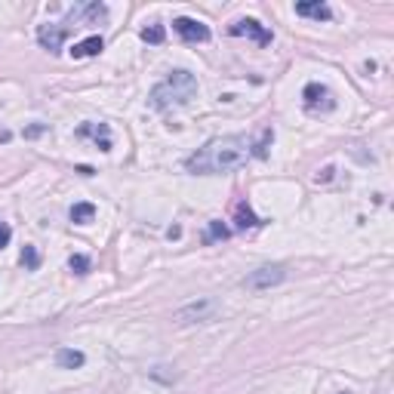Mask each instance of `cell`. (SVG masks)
<instances>
[{"label": "cell", "mask_w": 394, "mask_h": 394, "mask_svg": "<svg viewBox=\"0 0 394 394\" xmlns=\"http://www.w3.org/2000/svg\"><path fill=\"white\" fill-rule=\"evenodd\" d=\"M219 311H222V305L216 302V299L197 296V299H191V302H185V305L173 314V318H176V324L188 327V324H206V320H213Z\"/></svg>", "instance_id": "3"}, {"label": "cell", "mask_w": 394, "mask_h": 394, "mask_svg": "<svg viewBox=\"0 0 394 394\" xmlns=\"http://www.w3.org/2000/svg\"><path fill=\"white\" fill-rule=\"evenodd\" d=\"M195 92H197V77L185 68H176L151 90V105L157 111L182 108V105H188L195 99Z\"/></svg>", "instance_id": "2"}, {"label": "cell", "mask_w": 394, "mask_h": 394, "mask_svg": "<svg viewBox=\"0 0 394 394\" xmlns=\"http://www.w3.org/2000/svg\"><path fill=\"white\" fill-rule=\"evenodd\" d=\"M10 238H13V231H10V225H6V222H0V249L6 247V243H10Z\"/></svg>", "instance_id": "21"}, {"label": "cell", "mask_w": 394, "mask_h": 394, "mask_svg": "<svg viewBox=\"0 0 394 394\" xmlns=\"http://www.w3.org/2000/svg\"><path fill=\"white\" fill-rule=\"evenodd\" d=\"M102 49H105V40L99 38V34H92V38L81 40V44H74L71 56H74V59H90V56H99Z\"/></svg>", "instance_id": "11"}, {"label": "cell", "mask_w": 394, "mask_h": 394, "mask_svg": "<svg viewBox=\"0 0 394 394\" xmlns=\"http://www.w3.org/2000/svg\"><path fill=\"white\" fill-rule=\"evenodd\" d=\"M92 216H96V206L92 204H74L71 206V222H74V225H87V222H92Z\"/></svg>", "instance_id": "15"}, {"label": "cell", "mask_w": 394, "mask_h": 394, "mask_svg": "<svg viewBox=\"0 0 394 394\" xmlns=\"http://www.w3.org/2000/svg\"><path fill=\"white\" fill-rule=\"evenodd\" d=\"M249 157H253V151H249L247 136H219V139L206 142L204 148H197L185 161V170L195 176H222L240 170Z\"/></svg>", "instance_id": "1"}, {"label": "cell", "mask_w": 394, "mask_h": 394, "mask_svg": "<svg viewBox=\"0 0 394 394\" xmlns=\"http://www.w3.org/2000/svg\"><path fill=\"white\" fill-rule=\"evenodd\" d=\"M271 142H274V130H262V139L256 142V145H249V151H253L256 157H265V154H268Z\"/></svg>", "instance_id": "17"}, {"label": "cell", "mask_w": 394, "mask_h": 394, "mask_svg": "<svg viewBox=\"0 0 394 394\" xmlns=\"http://www.w3.org/2000/svg\"><path fill=\"white\" fill-rule=\"evenodd\" d=\"M81 136H92V139L99 142V148L102 151H111V139H108V126L105 124H83L81 130H77Z\"/></svg>", "instance_id": "14"}, {"label": "cell", "mask_w": 394, "mask_h": 394, "mask_svg": "<svg viewBox=\"0 0 394 394\" xmlns=\"http://www.w3.org/2000/svg\"><path fill=\"white\" fill-rule=\"evenodd\" d=\"M108 19V6L105 3H81L71 10V22H83V25H102Z\"/></svg>", "instance_id": "8"}, {"label": "cell", "mask_w": 394, "mask_h": 394, "mask_svg": "<svg viewBox=\"0 0 394 394\" xmlns=\"http://www.w3.org/2000/svg\"><path fill=\"white\" fill-rule=\"evenodd\" d=\"M56 363H59L62 370H81L83 363H87V357H83V351H77V348H59L56 351Z\"/></svg>", "instance_id": "12"}, {"label": "cell", "mask_w": 394, "mask_h": 394, "mask_svg": "<svg viewBox=\"0 0 394 394\" xmlns=\"http://www.w3.org/2000/svg\"><path fill=\"white\" fill-rule=\"evenodd\" d=\"M329 176H333V170H329V167H327V170H324V173H320V176H318V182H327V179H329Z\"/></svg>", "instance_id": "22"}, {"label": "cell", "mask_w": 394, "mask_h": 394, "mask_svg": "<svg viewBox=\"0 0 394 394\" xmlns=\"http://www.w3.org/2000/svg\"><path fill=\"white\" fill-rule=\"evenodd\" d=\"M228 31H231L234 38H253L259 47H268L271 44V31L265 25L256 22V19H238V22L228 28Z\"/></svg>", "instance_id": "7"}, {"label": "cell", "mask_w": 394, "mask_h": 394, "mask_svg": "<svg viewBox=\"0 0 394 394\" xmlns=\"http://www.w3.org/2000/svg\"><path fill=\"white\" fill-rule=\"evenodd\" d=\"M22 265H25L28 271H34V268H38V265H40L38 249H34V247H25V253H22Z\"/></svg>", "instance_id": "20"}, {"label": "cell", "mask_w": 394, "mask_h": 394, "mask_svg": "<svg viewBox=\"0 0 394 394\" xmlns=\"http://www.w3.org/2000/svg\"><path fill=\"white\" fill-rule=\"evenodd\" d=\"M234 219H238V228H240V231H247V228H259V225H262L259 216H256V213L249 210L247 200H240V204L234 206Z\"/></svg>", "instance_id": "13"}, {"label": "cell", "mask_w": 394, "mask_h": 394, "mask_svg": "<svg viewBox=\"0 0 394 394\" xmlns=\"http://www.w3.org/2000/svg\"><path fill=\"white\" fill-rule=\"evenodd\" d=\"M65 28L62 25H40L38 28V40H40V47L49 49V53H62V44H65Z\"/></svg>", "instance_id": "9"}, {"label": "cell", "mask_w": 394, "mask_h": 394, "mask_svg": "<svg viewBox=\"0 0 394 394\" xmlns=\"http://www.w3.org/2000/svg\"><path fill=\"white\" fill-rule=\"evenodd\" d=\"M284 277H286L284 265H262V268L249 271L243 286H247V290H271V286L284 284Z\"/></svg>", "instance_id": "4"}, {"label": "cell", "mask_w": 394, "mask_h": 394, "mask_svg": "<svg viewBox=\"0 0 394 394\" xmlns=\"http://www.w3.org/2000/svg\"><path fill=\"white\" fill-rule=\"evenodd\" d=\"M296 16H308V19H318V22H329L333 19V10L320 0H302L296 3Z\"/></svg>", "instance_id": "10"}, {"label": "cell", "mask_w": 394, "mask_h": 394, "mask_svg": "<svg viewBox=\"0 0 394 394\" xmlns=\"http://www.w3.org/2000/svg\"><path fill=\"white\" fill-rule=\"evenodd\" d=\"M228 238H231V231H228V225H222L219 219H213L210 225H206V234H204L206 243H213V240H228Z\"/></svg>", "instance_id": "16"}, {"label": "cell", "mask_w": 394, "mask_h": 394, "mask_svg": "<svg viewBox=\"0 0 394 394\" xmlns=\"http://www.w3.org/2000/svg\"><path fill=\"white\" fill-rule=\"evenodd\" d=\"M68 268L74 271V274H87V271H90V259H87V256H71Z\"/></svg>", "instance_id": "18"}, {"label": "cell", "mask_w": 394, "mask_h": 394, "mask_svg": "<svg viewBox=\"0 0 394 394\" xmlns=\"http://www.w3.org/2000/svg\"><path fill=\"white\" fill-rule=\"evenodd\" d=\"M176 34L182 40H188V44H204V40H210V28H206L204 22H197V19H188V16H179L176 22Z\"/></svg>", "instance_id": "6"}, {"label": "cell", "mask_w": 394, "mask_h": 394, "mask_svg": "<svg viewBox=\"0 0 394 394\" xmlns=\"http://www.w3.org/2000/svg\"><path fill=\"white\" fill-rule=\"evenodd\" d=\"M142 40H145V44H163V28L161 25L145 28V31H142Z\"/></svg>", "instance_id": "19"}, {"label": "cell", "mask_w": 394, "mask_h": 394, "mask_svg": "<svg viewBox=\"0 0 394 394\" xmlns=\"http://www.w3.org/2000/svg\"><path fill=\"white\" fill-rule=\"evenodd\" d=\"M302 102L308 111H333L336 108L333 92H329V87H324V83H308L302 90Z\"/></svg>", "instance_id": "5"}]
</instances>
